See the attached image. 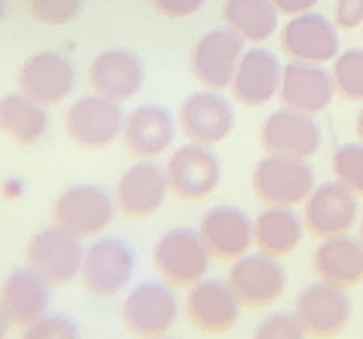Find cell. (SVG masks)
Listing matches in <instances>:
<instances>
[{
    "instance_id": "obj_25",
    "label": "cell",
    "mask_w": 363,
    "mask_h": 339,
    "mask_svg": "<svg viewBox=\"0 0 363 339\" xmlns=\"http://www.w3.org/2000/svg\"><path fill=\"white\" fill-rule=\"evenodd\" d=\"M315 275L326 284L354 288L363 281V244L350 233L321 239L319 249L312 255Z\"/></svg>"
},
{
    "instance_id": "obj_32",
    "label": "cell",
    "mask_w": 363,
    "mask_h": 339,
    "mask_svg": "<svg viewBox=\"0 0 363 339\" xmlns=\"http://www.w3.org/2000/svg\"><path fill=\"white\" fill-rule=\"evenodd\" d=\"M257 339H301L305 337V328L301 323L298 314L291 311H277L268 316L259 328L254 330Z\"/></svg>"
},
{
    "instance_id": "obj_19",
    "label": "cell",
    "mask_w": 363,
    "mask_h": 339,
    "mask_svg": "<svg viewBox=\"0 0 363 339\" xmlns=\"http://www.w3.org/2000/svg\"><path fill=\"white\" fill-rule=\"evenodd\" d=\"M170 191L168 175L156 163H135L119 179L117 186V207L123 217L143 221L154 217L166 202Z\"/></svg>"
},
{
    "instance_id": "obj_5",
    "label": "cell",
    "mask_w": 363,
    "mask_h": 339,
    "mask_svg": "<svg viewBox=\"0 0 363 339\" xmlns=\"http://www.w3.org/2000/svg\"><path fill=\"white\" fill-rule=\"evenodd\" d=\"M228 284L242 307L263 309L275 304L286 291V270L279 258L257 251L242 255L228 272Z\"/></svg>"
},
{
    "instance_id": "obj_4",
    "label": "cell",
    "mask_w": 363,
    "mask_h": 339,
    "mask_svg": "<svg viewBox=\"0 0 363 339\" xmlns=\"http://www.w3.org/2000/svg\"><path fill=\"white\" fill-rule=\"evenodd\" d=\"M135 251L119 237H103L84 251L82 281L96 297H112L121 293L133 279Z\"/></svg>"
},
{
    "instance_id": "obj_30",
    "label": "cell",
    "mask_w": 363,
    "mask_h": 339,
    "mask_svg": "<svg viewBox=\"0 0 363 339\" xmlns=\"http://www.w3.org/2000/svg\"><path fill=\"white\" fill-rule=\"evenodd\" d=\"M333 175L337 181L363 197V142H347L340 144L333 151Z\"/></svg>"
},
{
    "instance_id": "obj_10",
    "label": "cell",
    "mask_w": 363,
    "mask_h": 339,
    "mask_svg": "<svg viewBox=\"0 0 363 339\" xmlns=\"http://www.w3.org/2000/svg\"><path fill=\"white\" fill-rule=\"evenodd\" d=\"M26 255L28 265L49 286L70 284L77 275H82V263H84L79 239L59 226L40 230L28 242Z\"/></svg>"
},
{
    "instance_id": "obj_38",
    "label": "cell",
    "mask_w": 363,
    "mask_h": 339,
    "mask_svg": "<svg viewBox=\"0 0 363 339\" xmlns=\"http://www.w3.org/2000/svg\"><path fill=\"white\" fill-rule=\"evenodd\" d=\"M357 135L363 142V107H361V112H359V117H357Z\"/></svg>"
},
{
    "instance_id": "obj_15",
    "label": "cell",
    "mask_w": 363,
    "mask_h": 339,
    "mask_svg": "<svg viewBox=\"0 0 363 339\" xmlns=\"http://www.w3.org/2000/svg\"><path fill=\"white\" fill-rule=\"evenodd\" d=\"M179 126L196 144H221L235 126V112L221 91H196L179 107Z\"/></svg>"
},
{
    "instance_id": "obj_12",
    "label": "cell",
    "mask_w": 363,
    "mask_h": 339,
    "mask_svg": "<svg viewBox=\"0 0 363 339\" xmlns=\"http://www.w3.org/2000/svg\"><path fill=\"white\" fill-rule=\"evenodd\" d=\"M168 186L179 200L198 202L208 197L221 181V163L219 156L210 146L203 144H184L170 156L168 168Z\"/></svg>"
},
{
    "instance_id": "obj_35",
    "label": "cell",
    "mask_w": 363,
    "mask_h": 339,
    "mask_svg": "<svg viewBox=\"0 0 363 339\" xmlns=\"http://www.w3.org/2000/svg\"><path fill=\"white\" fill-rule=\"evenodd\" d=\"M335 26L342 30L363 26V0H335Z\"/></svg>"
},
{
    "instance_id": "obj_21",
    "label": "cell",
    "mask_w": 363,
    "mask_h": 339,
    "mask_svg": "<svg viewBox=\"0 0 363 339\" xmlns=\"http://www.w3.org/2000/svg\"><path fill=\"white\" fill-rule=\"evenodd\" d=\"M89 81L98 96L126 103L145 84V65L128 49H107L91 61Z\"/></svg>"
},
{
    "instance_id": "obj_33",
    "label": "cell",
    "mask_w": 363,
    "mask_h": 339,
    "mask_svg": "<svg viewBox=\"0 0 363 339\" xmlns=\"http://www.w3.org/2000/svg\"><path fill=\"white\" fill-rule=\"evenodd\" d=\"M23 337L28 339H72L79 337L77 326L65 316H43L30 328H26Z\"/></svg>"
},
{
    "instance_id": "obj_17",
    "label": "cell",
    "mask_w": 363,
    "mask_h": 339,
    "mask_svg": "<svg viewBox=\"0 0 363 339\" xmlns=\"http://www.w3.org/2000/svg\"><path fill=\"white\" fill-rule=\"evenodd\" d=\"M335 81L333 74L319 63L289 61L282 68L279 100L282 107L303 114H319L333 103Z\"/></svg>"
},
{
    "instance_id": "obj_20",
    "label": "cell",
    "mask_w": 363,
    "mask_h": 339,
    "mask_svg": "<svg viewBox=\"0 0 363 339\" xmlns=\"http://www.w3.org/2000/svg\"><path fill=\"white\" fill-rule=\"evenodd\" d=\"M282 84V65L270 49L252 47L238 63L233 84V98L242 107H263L279 93Z\"/></svg>"
},
{
    "instance_id": "obj_28",
    "label": "cell",
    "mask_w": 363,
    "mask_h": 339,
    "mask_svg": "<svg viewBox=\"0 0 363 339\" xmlns=\"http://www.w3.org/2000/svg\"><path fill=\"white\" fill-rule=\"evenodd\" d=\"M224 21L247 42H266L277 30L279 12L270 0H226Z\"/></svg>"
},
{
    "instance_id": "obj_23",
    "label": "cell",
    "mask_w": 363,
    "mask_h": 339,
    "mask_svg": "<svg viewBox=\"0 0 363 339\" xmlns=\"http://www.w3.org/2000/svg\"><path fill=\"white\" fill-rule=\"evenodd\" d=\"M123 144L135 159L152 161L175 139V119L161 105H140L123 119Z\"/></svg>"
},
{
    "instance_id": "obj_18",
    "label": "cell",
    "mask_w": 363,
    "mask_h": 339,
    "mask_svg": "<svg viewBox=\"0 0 363 339\" xmlns=\"http://www.w3.org/2000/svg\"><path fill=\"white\" fill-rule=\"evenodd\" d=\"M19 88L43 107L59 105L75 88V65L59 52H40L21 65Z\"/></svg>"
},
{
    "instance_id": "obj_27",
    "label": "cell",
    "mask_w": 363,
    "mask_h": 339,
    "mask_svg": "<svg viewBox=\"0 0 363 339\" xmlns=\"http://www.w3.org/2000/svg\"><path fill=\"white\" fill-rule=\"evenodd\" d=\"M47 112L33 98L23 93L0 98V133L14 139L16 144H38L47 135Z\"/></svg>"
},
{
    "instance_id": "obj_7",
    "label": "cell",
    "mask_w": 363,
    "mask_h": 339,
    "mask_svg": "<svg viewBox=\"0 0 363 339\" xmlns=\"http://www.w3.org/2000/svg\"><path fill=\"white\" fill-rule=\"evenodd\" d=\"M245 54V40L233 28L219 26L208 30L191 49V70L205 88H230Z\"/></svg>"
},
{
    "instance_id": "obj_6",
    "label": "cell",
    "mask_w": 363,
    "mask_h": 339,
    "mask_svg": "<svg viewBox=\"0 0 363 339\" xmlns=\"http://www.w3.org/2000/svg\"><path fill=\"white\" fill-rule=\"evenodd\" d=\"M114 202L103 186L79 184L68 188L54 205V226L77 239L96 237L112 223Z\"/></svg>"
},
{
    "instance_id": "obj_8",
    "label": "cell",
    "mask_w": 363,
    "mask_h": 339,
    "mask_svg": "<svg viewBox=\"0 0 363 339\" xmlns=\"http://www.w3.org/2000/svg\"><path fill=\"white\" fill-rule=\"evenodd\" d=\"M296 314L305 328V335L328 339L347 330L352 321V300L347 288L333 284H312L296 297Z\"/></svg>"
},
{
    "instance_id": "obj_11",
    "label": "cell",
    "mask_w": 363,
    "mask_h": 339,
    "mask_svg": "<svg viewBox=\"0 0 363 339\" xmlns=\"http://www.w3.org/2000/svg\"><path fill=\"white\" fill-rule=\"evenodd\" d=\"M279 45L282 52L291 61L305 63H331L340 54V35L337 26L326 19L324 14L317 12H303L291 16L282 33H279Z\"/></svg>"
},
{
    "instance_id": "obj_2",
    "label": "cell",
    "mask_w": 363,
    "mask_h": 339,
    "mask_svg": "<svg viewBox=\"0 0 363 339\" xmlns=\"http://www.w3.org/2000/svg\"><path fill=\"white\" fill-rule=\"evenodd\" d=\"M210 251L201 233L191 228H175L163 235L154 246L152 260L166 284L189 288L205 279L210 270Z\"/></svg>"
},
{
    "instance_id": "obj_31",
    "label": "cell",
    "mask_w": 363,
    "mask_h": 339,
    "mask_svg": "<svg viewBox=\"0 0 363 339\" xmlns=\"http://www.w3.org/2000/svg\"><path fill=\"white\" fill-rule=\"evenodd\" d=\"M84 0H30V12L47 26H63L77 19Z\"/></svg>"
},
{
    "instance_id": "obj_9",
    "label": "cell",
    "mask_w": 363,
    "mask_h": 339,
    "mask_svg": "<svg viewBox=\"0 0 363 339\" xmlns=\"http://www.w3.org/2000/svg\"><path fill=\"white\" fill-rule=\"evenodd\" d=\"M357 193L335 179L315 186V191L305 200L303 223L312 237L328 239L352 233L354 223H357Z\"/></svg>"
},
{
    "instance_id": "obj_14",
    "label": "cell",
    "mask_w": 363,
    "mask_h": 339,
    "mask_svg": "<svg viewBox=\"0 0 363 339\" xmlns=\"http://www.w3.org/2000/svg\"><path fill=\"white\" fill-rule=\"evenodd\" d=\"M65 130L82 149H105L123 130V112L105 96L79 98L65 114Z\"/></svg>"
},
{
    "instance_id": "obj_26",
    "label": "cell",
    "mask_w": 363,
    "mask_h": 339,
    "mask_svg": "<svg viewBox=\"0 0 363 339\" xmlns=\"http://www.w3.org/2000/svg\"><path fill=\"white\" fill-rule=\"evenodd\" d=\"M305 223L294 207H268L254 221V244L272 258H286L298 249Z\"/></svg>"
},
{
    "instance_id": "obj_24",
    "label": "cell",
    "mask_w": 363,
    "mask_h": 339,
    "mask_svg": "<svg viewBox=\"0 0 363 339\" xmlns=\"http://www.w3.org/2000/svg\"><path fill=\"white\" fill-rule=\"evenodd\" d=\"M0 304L16 328H30L47 314L49 307V284L35 270H14L5 279Z\"/></svg>"
},
{
    "instance_id": "obj_29",
    "label": "cell",
    "mask_w": 363,
    "mask_h": 339,
    "mask_svg": "<svg viewBox=\"0 0 363 339\" xmlns=\"http://www.w3.org/2000/svg\"><path fill=\"white\" fill-rule=\"evenodd\" d=\"M335 91L345 100L363 103V49H347L333 61Z\"/></svg>"
},
{
    "instance_id": "obj_37",
    "label": "cell",
    "mask_w": 363,
    "mask_h": 339,
    "mask_svg": "<svg viewBox=\"0 0 363 339\" xmlns=\"http://www.w3.org/2000/svg\"><path fill=\"white\" fill-rule=\"evenodd\" d=\"M7 328H10V316H7L3 304H0V337L7 335Z\"/></svg>"
},
{
    "instance_id": "obj_36",
    "label": "cell",
    "mask_w": 363,
    "mask_h": 339,
    "mask_svg": "<svg viewBox=\"0 0 363 339\" xmlns=\"http://www.w3.org/2000/svg\"><path fill=\"white\" fill-rule=\"evenodd\" d=\"M275 5V10L284 16H296V14H303V12H310L315 10V5L319 0H270Z\"/></svg>"
},
{
    "instance_id": "obj_13",
    "label": "cell",
    "mask_w": 363,
    "mask_h": 339,
    "mask_svg": "<svg viewBox=\"0 0 363 339\" xmlns=\"http://www.w3.org/2000/svg\"><path fill=\"white\" fill-rule=\"evenodd\" d=\"M261 146L268 154L291 156V159L310 161L321 149V126L315 114H303L294 110H277L263 121L261 126Z\"/></svg>"
},
{
    "instance_id": "obj_39",
    "label": "cell",
    "mask_w": 363,
    "mask_h": 339,
    "mask_svg": "<svg viewBox=\"0 0 363 339\" xmlns=\"http://www.w3.org/2000/svg\"><path fill=\"white\" fill-rule=\"evenodd\" d=\"M5 19V0H0V21Z\"/></svg>"
},
{
    "instance_id": "obj_22",
    "label": "cell",
    "mask_w": 363,
    "mask_h": 339,
    "mask_svg": "<svg viewBox=\"0 0 363 339\" xmlns=\"http://www.w3.org/2000/svg\"><path fill=\"white\" fill-rule=\"evenodd\" d=\"M198 233L217 260L242 258L254 244V223L238 207H214L203 217Z\"/></svg>"
},
{
    "instance_id": "obj_40",
    "label": "cell",
    "mask_w": 363,
    "mask_h": 339,
    "mask_svg": "<svg viewBox=\"0 0 363 339\" xmlns=\"http://www.w3.org/2000/svg\"><path fill=\"white\" fill-rule=\"evenodd\" d=\"M359 239H361V244H363V219H361V228H359Z\"/></svg>"
},
{
    "instance_id": "obj_1",
    "label": "cell",
    "mask_w": 363,
    "mask_h": 339,
    "mask_svg": "<svg viewBox=\"0 0 363 339\" xmlns=\"http://www.w3.org/2000/svg\"><path fill=\"white\" fill-rule=\"evenodd\" d=\"M315 168L291 156L268 154L254 168V195L268 207H298L305 205L315 191Z\"/></svg>"
},
{
    "instance_id": "obj_16",
    "label": "cell",
    "mask_w": 363,
    "mask_h": 339,
    "mask_svg": "<svg viewBox=\"0 0 363 339\" xmlns=\"http://www.w3.org/2000/svg\"><path fill=\"white\" fill-rule=\"evenodd\" d=\"M240 300L228 281L201 279L186 297V316L198 333L224 335L240 321Z\"/></svg>"
},
{
    "instance_id": "obj_3",
    "label": "cell",
    "mask_w": 363,
    "mask_h": 339,
    "mask_svg": "<svg viewBox=\"0 0 363 339\" xmlns=\"http://www.w3.org/2000/svg\"><path fill=\"white\" fill-rule=\"evenodd\" d=\"M177 297L170 284L143 281L123 300V326L135 337H166L177 323Z\"/></svg>"
},
{
    "instance_id": "obj_34",
    "label": "cell",
    "mask_w": 363,
    "mask_h": 339,
    "mask_svg": "<svg viewBox=\"0 0 363 339\" xmlns=\"http://www.w3.org/2000/svg\"><path fill=\"white\" fill-rule=\"evenodd\" d=\"M152 5L168 19H186L208 5V0H152Z\"/></svg>"
}]
</instances>
